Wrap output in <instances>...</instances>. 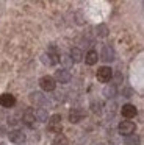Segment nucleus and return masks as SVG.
Masks as SVG:
<instances>
[{"label": "nucleus", "mask_w": 144, "mask_h": 145, "mask_svg": "<svg viewBox=\"0 0 144 145\" xmlns=\"http://www.w3.org/2000/svg\"><path fill=\"white\" fill-rule=\"evenodd\" d=\"M41 61H42L46 66H55L56 63H59V55L56 53V48L55 47H50L49 52L42 55Z\"/></svg>", "instance_id": "nucleus-1"}, {"label": "nucleus", "mask_w": 144, "mask_h": 145, "mask_svg": "<svg viewBox=\"0 0 144 145\" xmlns=\"http://www.w3.org/2000/svg\"><path fill=\"white\" fill-rule=\"evenodd\" d=\"M50 133H55V134H61L63 129V123H61V116L59 114H55L49 119V125H47Z\"/></svg>", "instance_id": "nucleus-2"}, {"label": "nucleus", "mask_w": 144, "mask_h": 145, "mask_svg": "<svg viewBox=\"0 0 144 145\" xmlns=\"http://www.w3.org/2000/svg\"><path fill=\"white\" fill-rule=\"evenodd\" d=\"M39 86H41V89H42V91L52 92V91H55V88H56V81H55V78H53V76L46 75V76H42V78L39 80Z\"/></svg>", "instance_id": "nucleus-3"}, {"label": "nucleus", "mask_w": 144, "mask_h": 145, "mask_svg": "<svg viewBox=\"0 0 144 145\" xmlns=\"http://www.w3.org/2000/svg\"><path fill=\"white\" fill-rule=\"evenodd\" d=\"M135 129H136V125H135L131 120H122L121 123H119V133H121L122 136H130L135 133Z\"/></svg>", "instance_id": "nucleus-4"}, {"label": "nucleus", "mask_w": 144, "mask_h": 145, "mask_svg": "<svg viewBox=\"0 0 144 145\" xmlns=\"http://www.w3.org/2000/svg\"><path fill=\"white\" fill-rule=\"evenodd\" d=\"M111 78H113V70L108 66H103L97 70V80L100 83H108Z\"/></svg>", "instance_id": "nucleus-5"}, {"label": "nucleus", "mask_w": 144, "mask_h": 145, "mask_svg": "<svg viewBox=\"0 0 144 145\" xmlns=\"http://www.w3.org/2000/svg\"><path fill=\"white\" fill-rule=\"evenodd\" d=\"M85 111L81 109V108H72L71 111H69V120H71L72 123H78L81 122V120L85 119Z\"/></svg>", "instance_id": "nucleus-6"}, {"label": "nucleus", "mask_w": 144, "mask_h": 145, "mask_svg": "<svg viewBox=\"0 0 144 145\" xmlns=\"http://www.w3.org/2000/svg\"><path fill=\"white\" fill-rule=\"evenodd\" d=\"M55 81L56 83H63V84H66V83H69L71 81V72H69L67 69H59V70H56L55 72Z\"/></svg>", "instance_id": "nucleus-7"}, {"label": "nucleus", "mask_w": 144, "mask_h": 145, "mask_svg": "<svg viewBox=\"0 0 144 145\" xmlns=\"http://www.w3.org/2000/svg\"><path fill=\"white\" fill-rule=\"evenodd\" d=\"M8 137H9V140H11L13 144L20 145V144L25 142V133L20 131V129H13V131L8 134Z\"/></svg>", "instance_id": "nucleus-8"}, {"label": "nucleus", "mask_w": 144, "mask_h": 145, "mask_svg": "<svg viewBox=\"0 0 144 145\" xmlns=\"http://www.w3.org/2000/svg\"><path fill=\"white\" fill-rule=\"evenodd\" d=\"M16 105V97L13 94H2L0 95V106L3 108H13Z\"/></svg>", "instance_id": "nucleus-9"}, {"label": "nucleus", "mask_w": 144, "mask_h": 145, "mask_svg": "<svg viewBox=\"0 0 144 145\" xmlns=\"http://www.w3.org/2000/svg\"><path fill=\"white\" fill-rule=\"evenodd\" d=\"M22 122H24L27 126H31V128H33V126L36 125V117H34V111H33V109H27V111H25L24 116H22Z\"/></svg>", "instance_id": "nucleus-10"}, {"label": "nucleus", "mask_w": 144, "mask_h": 145, "mask_svg": "<svg viewBox=\"0 0 144 145\" xmlns=\"http://www.w3.org/2000/svg\"><path fill=\"white\" fill-rule=\"evenodd\" d=\"M121 114L125 117V119H133V117L138 114V111H136V108H135L133 105L127 103V105H124V106H122Z\"/></svg>", "instance_id": "nucleus-11"}, {"label": "nucleus", "mask_w": 144, "mask_h": 145, "mask_svg": "<svg viewBox=\"0 0 144 145\" xmlns=\"http://www.w3.org/2000/svg\"><path fill=\"white\" fill-rule=\"evenodd\" d=\"M102 59L106 61V63H111V61L114 59V50H113V47H110V45H103V48H102Z\"/></svg>", "instance_id": "nucleus-12"}, {"label": "nucleus", "mask_w": 144, "mask_h": 145, "mask_svg": "<svg viewBox=\"0 0 144 145\" xmlns=\"http://www.w3.org/2000/svg\"><path fill=\"white\" fill-rule=\"evenodd\" d=\"M97 61H99V55H97V52L89 50L86 55H85V63H86L88 66H94Z\"/></svg>", "instance_id": "nucleus-13"}, {"label": "nucleus", "mask_w": 144, "mask_h": 145, "mask_svg": "<svg viewBox=\"0 0 144 145\" xmlns=\"http://www.w3.org/2000/svg\"><path fill=\"white\" fill-rule=\"evenodd\" d=\"M30 100H31V103L33 105H38V106H42L44 103H46V97H44L41 92H33V94L30 95Z\"/></svg>", "instance_id": "nucleus-14"}, {"label": "nucleus", "mask_w": 144, "mask_h": 145, "mask_svg": "<svg viewBox=\"0 0 144 145\" xmlns=\"http://www.w3.org/2000/svg\"><path fill=\"white\" fill-rule=\"evenodd\" d=\"M69 56L72 58V61H74V63H80L81 59H85L83 52H81V48H78V47H74V48H72Z\"/></svg>", "instance_id": "nucleus-15"}, {"label": "nucleus", "mask_w": 144, "mask_h": 145, "mask_svg": "<svg viewBox=\"0 0 144 145\" xmlns=\"http://www.w3.org/2000/svg\"><path fill=\"white\" fill-rule=\"evenodd\" d=\"M34 117H36V122H49V114L42 108L34 109Z\"/></svg>", "instance_id": "nucleus-16"}, {"label": "nucleus", "mask_w": 144, "mask_h": 145, "mask_svg": "<svg viewBox=\"0 0 144 145\" xmlns=\"http://www.w3.org/2000/svg\"><path fill=\"white\" fill-rule=\"evenodd\" d=\"M124 145H139V137L136 134H130L124 137Z\"/></svg>", "instance_id": "nucleus-17"}, {"label": "nucleus", "mask_w": 144, "mask_h": 145, "mask_svg": "<svg viewBox=\"0 0 144 145\" xmlns=\"http://www.w3.org/2000/svg\"><path fill=\"white\" fill-rule=\"evenodd\" d=\"M67 144H69L67 137H66V136H63V134H56L55 139L52 140V145H67Z\"/></svg>", "instance_id": "nucleus-18"}, {"label": "nucleus", "mask_w": 144, "mask_h": 145, "mask_svg": "<svg viewBox=\"0 0 144 145\" xmlns=\"http://www.w3.org/2000/svg\"><path fill=\"white\" fill-rule=\"evenodd\" d=\"M116 86L114 84H110V86H106L105 89H103V94H105V97H108V98H111V97H114L116 95Z\"/></svg>", "instance_id": "nucleus-19"}, {"label": "nucleus", "mask_w": 144, "mask_h": 145, "mask_svg": "<svg viewBox=\"0 0 144 145\" xmlns=\"http://www.w3.org/2000/svg\"><path fill=\"white\" fill-rule=\"evenodd\" d=\"M59 63H61L64 67H71L72 64H74V61H72L71 56H67V55H63V56H59Z\"/></svg>", "instance_id": "nucleus-20"}, {"label": "nucleus", "mask_w": 144, "mask_h": 145, "mask_svg": "<svg viewBox=\"0 0 144 145\" xmlns=\"http://www.w3.org/2000/svg\"><path fill=\"white\" fill-rule=\"evenodd\" d=\"M96 30H97V35H99L100 38H105V36L108 35V28H106V25H103V24H102V25H99Z\"/></svg>", "instance_id": "nucleus-21"}, {"label": "nucleus", "mask_w": 144, "mask_h": 145, "mask_svg": "<svg viewBox=\"0 0 144 145\" xmlns=\"http://www.w3.org/2000/svg\"><path fill=\"white\" fill-rule=\"evenodd\" d=\"M0 145H5V144H3V142H0Z\"/></svg>", "instance_id": "nucleus-22"}]
</instances>
